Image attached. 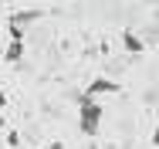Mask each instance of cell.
<instances>
[{
    "mask_svg": "<svg viewBox=\"0 0 159 149\" xmlns=\"http://www.w3.org/2000/svg\"><path fill=\"white\" fill-rule=\"evenodd\" d=\"M122 44H125V51H132V54L146 51V41H142L139 34H132V30H125V34H122Z\"/></svg>",
    "mask_w": 159,
    "mask_h": 149,
    "instance_id": "3957f363",
    "label": "cell"
},
{
    "mask_svg": "<svg viewBox=\"0 0 159 149\" xmlns=\"http://www.w3.org/2000/svg\"><path fill=\"white\" fill-rule=\"evenodd\" d=\"M152 146L159 149V125H156V132H152Z\"/></svg>",
    "mask_w": 159,
    "mask_h": 149,
    "instance_id": "8992f818",
    "label": "cell"
},
{
    "mask_svg": "<svg viewBox=\"0 0 159 149\" xmlns=\"http://www.w3.org/2000/svg\"><path fill=\"white\" fill-rule=\"evenodd\" d=\"M20 58H24V41H10V44H7V51H3V61L17 64Z\"/></svg>",
    "mask_w": 159,
    "mask_h": 149,
    "instance_id": "5b68a950",
    "label": "cell"
},
{
    "mask_svg": "<svg viewBox=\"0 0 159 149\" xmlns=\"http://www.w3.org/2000/svg\"><path fill=\"white\" fill-rule=\"evenodd\" d=\"M37 17H41V10H20V14L10 17V27L20 30V24H31V21H37Z\"/></svg>",
    "mask_w": 159,
    "mask_h": 149,
    "instance_id": "277c9868",
    "label": "cell"
},
{
    "mask_svg": "<svg viewBox=\"0 0 159 149\" xmlns=\"http://www.w3.org/2000/svg\"><path fill=\"white\" fill-rule=\"evenodd\" d=\"M102 105H98L95 98H88V95H81V119H78V125H81V132L85 136H95L98 125H102Z\"/></svg>",
    "mask_w": 159,
    "mask_h": 149,
    "instance_id": "6da1fadb",
    "label": "cell"
},
{
    "mask_svg": "<svg viewBox=\"0 0 159 149\" xmlns=\"http://www.w3.org/2000/svg\"><path fill=\"white\" fill-rule=\"evenodd\" d=\"M115 91H119V85H115V81H108V78H95V81L88 85V91H85V95H88V98H98V95H115Z\"/></svg>",
    "mask_w": 159,
    "mask_h": 149,
    "instance_id": "7a4b0ae2",
    "label": "cell"
}]
</instances>
